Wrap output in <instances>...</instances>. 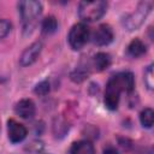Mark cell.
Instances as JSON below:
<instances>
[{
  "mask_svg": "<svg viewBox=\"0 0 154 154\" xmlns=\"http://www.w3.org/2000/svg\"><path fill=\"white\" fill-rule=\"evenodd\" d=\"M135 85V78L134 75L129 71H123L119 73L113 75L105 89V105L108 109H117L119 103L120 93L123 91H131Z\"/></svg>",
  "mask_w": 154,
  "mask_h": 154,
  "instance_id": "1",
  "label": "cell"
},
{
  "mask_svg": "<svg viewBox=\"0 0 154 154\" xmlns=\"http://www.w3.org/2000/svg\"><path fill=\"white\" fill-rule=\"evenodd\" d=\"M18 10L22 18L23 31L25 35H30L37 25V19L42 12V4L35 0L19 1Z\"/></svg>",
  "mask_w": 154,
  "mask_h": 154,
  "instance_id": "2",
  "label": "cell"
},
{
  "mask_svg": "<svg viewBox=\"0 0 154 154\" xmlns=\"http://www.w3.org/2000/svg\"><path fill=\"white\" fill-rule=\"evenodd\" d=\"M107 10V2L102 0L95 1H82L78 6V16L84 22L99 20Z\"/></svg>",
  "mask_w": 154,
  "mask_h": 154,
  "instance_id": "3",
  "label": "cell"
},
{
  "mask_svg": "<svg viewBox=\"0 0 154 154\" xmlns=\"http://www.w3.org/2000/svg\"><path fill=\"white\" fill-rule=\"evenodd\" d=\"M152 8V5L150 2L148 1H142L138 4V6L136 7V10L130 13L125 19H124V26L126 30L129 31H132V30H136L138 29L146 20L149 11Z\"/></svg>",
  "mask_w": 154,
  "mask_h": 154,
  "instance_id": "4",
  "label": "cell"
},
{
  "mask_svg": "<svg viewBox=\"0 0 154 154\" xmlns=\"http://www.w3.org/2000/svg\"><path fill=\"white\" fill-rule=\"evenodd\" d=\"M69 45L72 49L78 51L84 47V45L89 40V28L84 23L75 24L69 32Z\"/></svg>",
  "mask_w": 154,
  "mask_h": 154,
  "instance_id": "5",
  "label": "cell"
},
{
  "mask_svg": "<svg viewBox=\"0 0 154 154\" xmlns=\"http://www.w3.org/2000/svg\"><path fill=\"white\" fill-rule=\"evenodd\" d=\"M7 134H8V138L11 142L18 143V142H22L26 137L28 130L23 124L16 122L14 119H10L7 122Z\"/></svg>",
  "mask_w": 154,
  "mask_h": 154,
  "instance_id": "6",
  "label": "cell"
},
{
  "mask_svg": "<svg viewBox=\"0 0 154 154\" xmlns=\"http://www.w3.org/2000/svg\"><path fill=\"white\" fill-rule=\"evenodd\" d=\"M93 42L97 46H106L112 42L113 40V30L107 24H101L97 29L93 32Z\"/></svg>",
  "mask_w": 154,
  "mask_h": 154,
  "instance_id": "7",
  "label": "cell"
},
{
  "mask_svg": "<svg viewBox=\"0 0 154 154\" xmlns=\"http://www.w3.org/2000/svg\"><path fill=\"white\" fill-rule=\"evenodd\" d=\"M41 51H42V43H41V42L36 41V42L31 43L29 47H26V48L23 51V53H22V55H20V58H19L20 65H22V66L31 65V64L38 58Z\"/></svg>",
  "mask_w": 154,
  "mask_h": 154,
  "instance_id": "8",
  "label": "cell"
},
{
  "mask_svg": "<svg viewBox=\"0 0 154 154\" xmlns=\"http://www.w3.org/2000/svg\"><path fill=\"white\" fill-rule=\"evenodd\" d=\"M14 112L24 119H30L35 114V103L30 99H23L16 103Z\"/></svg>",
  "mask_w": 154,
  "mask_h": 154,
  "instance_id": "9",
  "label": "cell"
},
{
  "mask_svg": "<svg viewBox=\"0 0 154 154\" xmlns=\"http://www.w3.org/2000/svg\"><path fill=\"white\" fill-rule=\"evenodd\" d=\"M94 146L89 141H78L71 146L70 154H94Z\"/></svg>",
  "mask_w": 154,
  "mask_h": 154,
  "instance_id": "10",
  "label": "cell"
},
{
  "mask_svg": "<svg viewBox=\"0 0 154 154\" xmlns=\"http://www.w3.org/2000/svg\"><path fill=\"white\" fill-rule=\"evenodd\" d=\"M146 52H147L146 45L140 38L132 40L128 46V54L132 58H138V57L143 55Z\"/></svg>",
  "mask_w": 154,
  "mask_h": 154,
  "instance_id": "11",
  "label": "cell"
},
{
  "mask_svg": "<svg viewBox=\"0 0 154 154\" xmlns=\"http://www.w3.org/2000/svg\"><path fill=\"white\" fill-rule=\"evenodd\" d=\"M93 64H94V67L96 69V71H103L111 65V57L107 53L100 52L94 57Z\"/></svg>",
  "mask_w": 154,
  "mask_h": 154,
  "instance_id": "12",
  "label": "cell"
},
{
  "mask_svg": "<svg viewBox=\"0 0 154 154\" xmlns=\"http://www.w3.org/2000/svg\"><path fill=\"white\" fill-rule=\"evenodd\" d=\"M57 28H58V22L55 19V17L48 16L42 20L41 29H42L43 34H52V32H54L57 30Z\"/></svg>",
  "mask_w": 154,
  "mask_h": 154,
  "instance_id": "13",
  "label": "cell"
},
{
  "mask_svg": "<svg viewBox=\"0 0 154 154\" xmlns=\"http://www.w3.org/2000/svg\"><path fill=\"white\" fill-rule=\"evenodd\" d=\"M140 120L141 124L146 128H152L153 122H154V112L152 108H144L141 114H140Z\"/></svg>",
  "mask_w": 154,
  "mask_h": 154,
  "instance_id": "14",
  "label": "cell"
},
{
  "mask_svg": "<svg viewBox=\"0 0 154 154\" xmlns=\"http://www.w3.org/2000/svg\"><path fill=\"white\" fill-rule=\"evenodd\" d=\"M11 30V23L7 19H0V38L5 37Z\"/></svg>",
  "mask_w": 154,
  "mask_h": 154,
  "instance_id": "15",
  "label": "cell"
},
{
  "mask_svg": "<svg viewBox=\"0 0 154 154\" xmlns=\"http://www.w3.org/2000/svg\"><path fill=\"white\" fill-rule=\"evenodd\" d=\"M48 91H49V83L47 81L40 82L35 88V93L38 95H46Z\"/></svg>",
  "mask_w": 154,
  "mask_h": 154,
  "instance_id": "16",
  "label": "cell"
},
{
  "mask_svg": "<svg viewBox=\"0 0 154 154\" xmlns=\"http://www.w3.org/2000/svg\"><path fill=\"white\" fill-rule=\"evenodd\" d=\"M144 82L149 89H153V66L149 65L144 72Z\"/></svg>",
  "mask_w": 154,
  "mask_h": 154,
  "instance_id": "17",
  "label": "cell"
},
{
  "mask_svg": "<svg viewBox=\"0 0 154 154\" xmlns=\"http://www.w3.org/2000/svg\"><path fill=\"white\" fill-rule=\"evenodd\" d=\"M103 154H118V152L116 149H113V148H107V149H105Z\"/></svg>",
  "mask_w": 154,
  "mask_h": 154,
  "instance_id": "18",
  "label": "cell"
}]
</instances>
